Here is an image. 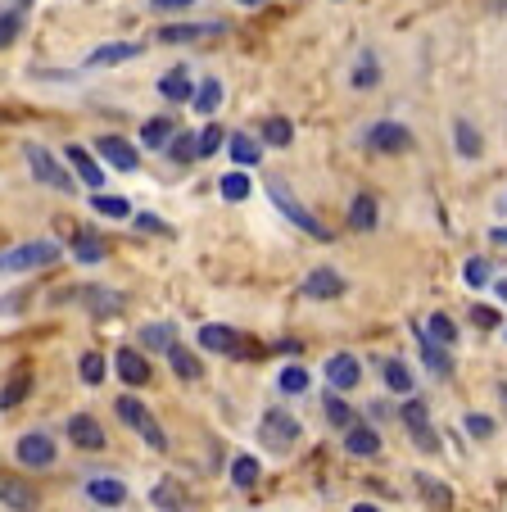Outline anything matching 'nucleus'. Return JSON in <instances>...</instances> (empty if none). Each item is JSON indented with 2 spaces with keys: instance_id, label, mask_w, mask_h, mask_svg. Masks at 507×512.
Listing matches in <instances>:
<instances>
[{
  "instance_id": "f257e3e1",
  "label": "nucleus",
  "mask_w": 507,
  "mask_h": 512,
  "mask_svg": "<svg viewBox=\"0 0 507 512\" xmlns=\"http://www.w3.org/2000/svg\"><path fill=\"white\" fill-rule=\"evenodd\" d=\"M114 413L123 417V422L132 426L136 435H141V440L154 449V454H163V449H168V435H163V426L154 422V413H150V408H145L136 395H123V399H118V404H114Z\"/></svg>"
},
{
  "instance_id": "f03ea898",
  "label": "nucleus",
  "mask_w": 507,
  "mask_h": 512,
  "mask_svg": "<svg viewBox=\"0 0 507 512\" xmlns=\"http://www.w3.org/2000/svg\"><path fill=\"white\" fill-rule=\"evenodd\" d=\"M59 245L55 241H28V245H14V250L0 254V272H37V268H50L59 263Z\"/></svg>"
},
{
  "instance_id": "7ed1b4c3",
  "label": "nucleus",
  "mask_w": 507,
  "mask_h": 512,
  "mask_svg": "<svg viewBox=\"0 0 507 512\" xmlns=\"http://www.w3.org/2000/svg\"><path fill=\"white\" fill-rule=\"evenodd\" d=\"M268 195H272V204H277V209H281V218H290V223H295V227H299V232L317 236V241H331V232H326V227H322V223H317V213H308V209H304V204H299V200H295V191H290V186H286V182H281V177H277V182H272V186H268Z\"/></svg>"
},
{
  "instance_id": "20e7f679",
  "label": "nucleus",
  "mask_w": 507,
  "mask_h": 512,
  "mask_svg": "<svg viewBox=\"0 0 507 512\" xmlns=\"http://www.w3.org/2000/svg\"><path fill=\"white\" fill-rule=\"evenodd\" d=\"M259 440L272 449V454H290V449L299 445V422L290 413H281V408H272V413H263V422H259Z\"/></svg>"
},
{
  "instance_id": "39448f33",
  "label": "nucleus",
  "mask_w": 507,
  "mask_h": 512,
  "mask_svg": "<svg viewBox=\"0 0 507 512\" xmlns=\"http://www.w3.org/2000/svg\"><path fill=\"white\" fill-rule=\"evenodd\" d=\"M23 155H28V168H32V177H37L41 186H55V191H73V177H68V168L59 164L55 155H50L46 145H28Z\"/></svg>"
},
{
  "instance_id": "423d86ee",
  "label": "nucleus",
  "mask_w": 507,
  "mask_h": 512,
  "mask_svg": "<svg viewBox=\"0 0 507 512\" xmlns=\"http://www.w3.org/2000/svg\"><path fill=\"white\" fill-rule=\"evenodd\" d=\"M14 458H19L23 467H37V472H46V467H55L59 449H55V440H50L46 431H28V435H19Z\"/></svg>"
},
{
  "instance_id": "0eeeda50",
  "label": "nucleus",
  "mask_w": 507,
  "mask_h": 512,
  "mask_svg": "<svg viewBox=\"0 0 507 512\" xmlns=\"http://www.w3.org/2000/svg\"><path fill=\"white\" fill-rule=\"evenodd\" d=\"M367 145H372V155H408L412 132L403 123H376L367 127Z\"/></svg>"
},
{
  "instance_id": "6e6552de",
  "label": "nucleus",
  "mask_w": 507,
  "mask_h": 512,
  "mask_svg": "<svg viewBox=\"0 0 507 512\" xmlns=\"http://www.w3.org/2000/svg\"><path fill=\"white\" fill-rule=\"evenodd\" d=\"M403 426L412 431L417 449H426V454H435V449H440V435H435L431 413H426V404H421V399H408V404H403Z\"/></svg>"
},
{
  "instance_id": "1a4fd4ad",
  "label": "nucleus",
  "mask_w": 507,
  "mask_h": 512,
  "mask_svg": "<svg viewBox=\"0 0 507 512\" xmlns=\"http://www.w3.org/2000/svg\"><path fill=\"white\" fill-rule=\"evenodd\" d=\"M345 290H349V281L335 268H313L304 277V300H340Z\"/></svg>"
},
{
  "instance_id": "9d476101",
  "label": "nucleus",
  "mask_w": 507,
  "mask_h": 512,
  "mask_svg": "<svg viewBox=\"0 0 507 512\" xmlns=\"http://www.w3.org/2000/svg\"><path fill=\"white\" fill-rule=\"evenodd\" d=\"M96 155L105 159L109 168H118V173H136V164H141L136 145L123 141V136H100V141H96Z\"/></svg>"
},
{
  "instance_id": "9b49d317",
  "label": "nucleus",
  "mask_w": 507,
  "mask_h": 512,
  "mask_svg": "<svg viewBox=\"0 0 507 512\" xmlns=\"http://www.w3.org/2000/svg\"><path fill=\"white\" fill-rule=\"evenodd\" d=\"M68 440H73L77 449H87V454H96V449L109 445V440H105V426H100L91 413H73V417H68Z\"/></svg>"
},
{
  "instance_id": "f8f14e48",
  "label": "nucleus",
  "mask_w": 507,
  "mask_h": 512,
  "mask_svg": "<svg viewBox=\"0 0 507 512\" xmlns=\"http://www.w3.org/2000/svg\"><path fill=\"white\" fill-rule=\"evenodd\" d=\"M200 349H209V354H245V336L231 327H222V322H209V327H200Z\"/></svg>"
},
{
  "instance_id": "ddd939ff",
  "label": "nucleus",
  "mask_w": 507,
  "mask_h": 512,
  "mask_svg": "<svg viewBox=\"0 0 507 512\" xmlns=\"http://www.w3.org/2000/svg\"><path fill=\"white\" fill-rule=\"evenodd\" d=\"M64 155H68V164H73V173L82 177L91 191H96V195L105 191V164H96V155H91L87 145H68Z\"/></svg>"
},
{
  "instance_id": "4468645a",
  "label": "nucleus",
  "mask_w": 507,
  "mask_h": 512,
  "mask_svg": "<svg viewBox=\"0 0 507 512\" xmlns=\"http://www.w3.org/2000/svg\"><path fill=\"white\" fill-rule=\"evenodd\" d=\"M209 37H222V23H168V28H159L163 46H186V41H209Z\"/></svg>"
},
{
  "instance_id": "2eb2a0df",
  "label": "nucleus",
  "mask_w": 507,
  "mask_h": 512,
  "mask_svg": "<svg viewBox=\"0 0 507 512\" xmlns=\"http://www.w3.org/2000/svg\"><path fill=\"white\" fill-rule=\"evenodd\" d=\"M326 381H331L335 390H354L358 381H363V363H358L354 354H331L326 358Z\"/></svg>"
},
{
  "instance_id": "dca6fc26",
  "label": "nucleus",
  "mask_w": 507,
  "mask_h": 512,
  "mask_svg": "<svg viewBox=\"0 0 507 512\" xmlns=\"http://www.w3.org/2000/svg\"><path fill=\"white\" fill-rule=\"evenodd\" d=\"M87 499L100 503V508H123L127 503V485L118 476H91L87 481Z\"/></svg>"
},
{
  "instance_id": "f3484780",
  "label": "nucleus",
  "mask_w": 507,
  "mask_h": 512,
  "mask_svg": "<svg viewBox=\"0 0 507 512\" xmlns=\"http://www.w3.org/2000/svg\"><path fill=\"white\" fill-rule=\"evenodd\" d=\"M0 503L10 512H37V490L28 481H14V476H0Z\"/></svg>"
},
{
  "instance_id": "a211bd4d",
  "label": "nucleus",
  "mask_w": 507,
  "mask_h": 512,
  "mask_svg": "<svg viewBox=\"0 0 507 512\" xmlns=\"http://www.w3.org/2000/svg\"><path fill=\"white\" fill-rule=\"evenodd\" d=\"M145 46H136V41H109V46H96L87 55V68H109V64H127V59H136Z\"/></svg>"
},
{
  "instance_id": "6ab92c4d",
  "label": "nucleus",
  "mask_w": 507,
  "mask_h": 512,
  "mask_svg": "<svg viewBox=\"0 0 507 512\" xmlns=\"http://www.w3.org/2000/svg\"><path fill=\"white\" fill-rule=\"evenodd\" d=\"M376 223H381L376 195L372 191H358L354 204H349V227H354V232H376Z\"/></svg>"
},
{
  "instance_id": "aec40b11",
  "label": "nucleus",
  "mask_w": 507,
  "mask_h": 512,
  "mask_svg": "<svg viewBox=\"0 0 507 512\" xmlns=\"http://www.w3.org/2000/svg\"><path fill=\"white\" fill-rule=\"evenodd\" d=\"M345 449H349L354 458H376V454H381V435H376L372 426L354 422V426L345 431Z\"/></svg>"
},
{
  "instance_id": "412c9836",
  "label": "nucleus",
  "mask_w": 507,
  "mask_h": 512,
  "mask_svg": "<svg viewBox=\"0 0 507 512\" xmlns=\"http://www.w3.org/2000/svg\"><path fill=\"white\" fill-rule=\"evenodd\" d=\"M159 96L168 100V105H186V100L195 96V82L186 78V68H173V73H163V78H159Z\"/></svg>"
},
{
  "instance_id": "4be33fe9",
  "label": "nucleus",
  "mask_w": 507,
  "mask_h": 512,
  "mask_svg": "<svg viewBox=\"0 0 507 512\" xmlns=\"http://www.w3.org/2000/svg\"><path fill=\"white\" fill-rule=\"evenodd\" d=\"M118 377H123L127 386H145V381H150V363H145V354H136V349H118Z\"/></svg>"
},
{
  "instance_id": "5701e85b",
  "label": "nucleus",
  "mask_w": 507,
  "mask_h": 512,
  "mask_svg": "<svg viewBox=\"0 0 507 512\" xmlns=\"http://www.w3.org/2000/svg\"><path fill=\"white\" fill-rule=\"evenodd\" d=\"M227 150H231V159H236L240 168H254V164L263 159V141H259V136H249V132H236V136H231Z\"/></svg>"
},
{
  "instance_id": "b1692460",
  "label": "nucleus",
  "mask_w": 507,
  "mask_h": 512,
  "mask_svg": "<svg viewBox=\"0 0 507 512\" xmlns=\"http://www.w3.org/2000/svg\"><path fill=\"white\" fill-rule=\"evenodd\" d=\"M150 503H154L159 512H186V508H191V503H186V490H182L177 481H159V485H154V490H150Z\"/></svg>"
},
{
  "instance_id": "393cba45",
  "label": "nucleus",
  "mask_w": 507,
  "mask_h": 512,
  "mask_svg": "<svg viewBox=\"0 0 507 512\" xmlns=\"http://www.w3.org/2000/svg\"><path fill=\"white\" fill-rule=\"evenodd\" d=\"M163 354H168V363H173V372H177V377H182V381H200V377H204L200 358H195L186 345H177V340H173V345L163 349Z\"/></svg>"
},
{
  "instance_id": "a878e982",
  "label": "nucleus",
  "mask_w": 507,
  "mask_h": 512,
  "mask_svg": "<svg viewBox=\"0 0 507 512\" xmlns=\"http://www.w3.org/2000/svg\"><path fill=\"white\" fill-rule=\"evenodd\" d=\"M421 336L431 340V345L449 349L453 340H458V327H453V318H449V313H431V318H426V327H421Z\"/></svg>"
},
{
  "instance_id": "bb28decb",
  "label": "nucleus",
  "mask_w": 507,
  "mask_h": 512,
  "mask_svg": "<svg viewBox=\"0 0 507 512\" xmlns=\"http://www.w3.org/2000/svg\"><path fill=\"white\" fill-rule=\"evenodd\" d=\"M417 490H421V499L431 503L435 512H453V490H449V485H440L435 476L421 472V476H417Z\"/></svg>"
},
{
  "instance_id": "cd10ccee",
  "label": "nucleus",
  "mask_w": 507,
  "mask_h": 512,
  "mask_svg": "<svg viewBox=\"0 0 507 512\" xmlns=\"http://www.w3.org/2000/svg\"><path fill=\"white\" fill-rule=\"evenodd\" d=\"M453 145H458V155H462V159H480V150H485L480 132L467 123V118H458V123H453Z\"/></svg>"
},
{
  "instance_id": "c85d7f7f",
  "label": "nucleus",
  "mask_w": 507,
  "mask_h": 512,
  "mask_svg": "<svg viewBox=\"0 0 507 512\" xmlns=\"http://www.w3.org/2000/svg\"><path fill=\"white\" fill-rule=\"evenodd\" d=\"M28 390H32V372L14 368V377L5 381V390H0V408H19L23 399H28Z\"/></svg>"
},
{
  "instance_id": "c756f323",
  "label": "nucleus",
  "mask_w": 507,
  "mask_h": 512,
  "mask_svg": "<svg viewBox=\"0 0 507 512\" xmlns=\"http://www.w3.org/2000/svg\"><path fill=\"white\" fill-rule=\"evenodd\" d=\"M87 295V309L96 313V318H114V313H123V295H114V290H82Z\"/></svg>"
},
{
  "instance_id": "7c9ffc66",
  "label": "nucleus",
  "mask_w": 507,
  "mask_h": 512,
  "mask_svg": "<svg viewBox=\"0 0 507 512\" xmlns=\"http://www.w3.org/2000/svg\"><path fill=\"white\" fill-rule=\"evenodd\" d=\"M191 105L200 109L204 118H213V114H218V105H222V82L218 78L200 82V87H195V96H191Z\"/></svg>"
},
{
  "instance_id": "2f4dec72",
  "label": "nucleus",
  "mask_w": 507,
  "mask_h": 512,
  "mask_svg": "<svg viewBox=\"0 0 507 512\" xmlns=\"http://www.w3.org/2000/svg\"><path fill=\"white\" fill-rule=\"evenodd\" d=\"M385 386L394 390V395H412V372H408V363L403 358H385Z\"/></svg>"
},
{
  "instance_id": "473e14b6",
  "label": "nucleus",
  "mask_w": 507,
  "mask_h": 512,
  "mask_svg": "<svg viewBox=\"0 0 507 512\" xmlns=\"http://www.w3.org/2000/svg\"><path fill=\"white\" fill-rule=\"evenodd\" d=\"M73 254L82 263H100V259H105V241H100L91 227H82V232H77V241H73Z\"/></svg>"
},
{
  "instance_id": "72a5a7b5",
  "label": "nucleus",
  "mask_w": 507,
  "mask_h": 512,
  "mask_svg": "<svg viewBox=\"0 0 507 512\" xmlns=\"http://www.w3.org/2000/svg\"><path fill=\"white\" fill-rule=\"evenodd\" d=\"M417 340H421V358H426V368L435 372V377H449L453 372V358H449V349H440V345H431V340L417 331Z\"/></svg>"
},
{
  "instance_id": "f704fd0d",
  "label": "nucleus",
  "mask_w": 507,
  "mask_h": 512,
  "mask_svg": "<svg viewBox=\"0 0 507 512\" xmlns=\"http://www.w3.org/2000/svg\"><path fill=\"white\" fill-rule=\"evenodd\" d=\"M376 82H381V68H376L372 50H363V55H358V68H354V91H372Z\"/></svg>"
},
{
  "instance_id": "c9c22d12",
  "label": "nucleus",
  "mask_w": 507,
  "mask_h": 512,
  "mask_svg": "<svg viewBox=\"0 0 507 512\" xmlns=\"http://www.w3.org/2000/svg\"><path fill=\"white\" fill-rule=\"evenodd\" d=\"M105 358H100L96 354V349H87V354H82V358H77V377H82V381H87V386H100V381H105Z\"/></svg>"
},
{
  "instance_id": "e433bc0d",
  "label": "nucleus",
  "mask_w": 507,
  "mask_h": 512,
  "mask_svg": "<svg viewBox=\"0 0 507 512\" xmlns=\"http://www.w3.org/2000/svg\"><path fill=\"white\" fill-rule=\"evenodd\" d=\"M322 408H326V422H331V426H340V431H349V426H354V408H349L340 395H326Z\"/></svg>"
},
{
  "instance_id": "4c0bfd02",
  "label": "nucleus",
  "mask_w": 507,
  "mask_h": 512,
  "mask_svg": "<svg viewBox=\"0 0 507 512\" xmlns=\"http://www.w3.org/2000/svg\"><path fill=\"white\" fill-rule=\"evenodd\" d=\"M231 481H236L240 490H254V485H259V458H245V454H240L236 463H231Z\"/></svg>"
},
{
  "instance_id": "58836bf2",
  "label": "nucleus",
  "mask_w": 507,
  "mask_h": 512,
  "mask_svg": "<svg viewBox=\"0 0 507 512\" xmlns=\"http://www.w3.org/2000/svg\"><path fill=\"white\" fill-rule=\"evenodd\" d=\"M263 141L268 145H290L295 141V123H290V118H263Z\"/></svg>"
},
{
  "instance_id": "ea45409f",
  "label": "nucleus",
  "mask_w": 507,
  "mask_h": 512,
  "mask_svg": "<svg viewBox=\"0 0 507 512\" xmlns=\"http://www.w3.org/2000/svg\"><path fill=\"white\" fill-rule=\"evenodd\" d=\"M177 132L173 118H150V123L141 127V145H168V136Z\"/></svg>"
},
{
  "instance_id": "a19ab883",
  "label": "nucleus",
  "mask_w": 507,
  "mask_h": 512,
  "mask_svg": "<svg viewBox=\"0 0 507 512\" xmlns=\"http://www.w3.org/2000/svg\"><path fill=\"white\" fill-rule=\"evenodd\" d=\"M218 191H222V200L240 204V200H249V191H254V186H249V177H245V173H227V177L218 182Z\"/></svg>"
},
{
  "instance_id": "79ce46f5",
  "label": "nucleus",
  "mask_w": 507,
  "mask_h": 512,
  "mask_svg": "<svg viewBox=\"0 0 507 512\" xmlns=\"http://www.w3.org/2000/svg\"><path fill=\"white\" fill-rule=\"evenodd\" d=\"M91 209L105 213V218H132V204L123 195H91Z\"/></svg>"
},
{
  "instance_id": "37998d69",
  "label": "nucleus",
  "mask_w": 507,
  "mask_h": 512,
  "mask_svg": "<svg viewBox=\"0 0 507 512\" xmlns=\"http://www.w3.org/2000/svg\"><path fill=\"white\" fill-rule=\"evenodd\" d=\"M277 390H281V395H304V390H308V372L295 368V363H290V368H281Z\"/></svg>"
},
{
  "instance_id": "c03bdc74",
  "label": "nucleus",
  "mask_w": 507,
  "mask_h": 512,
  "mask_svg": "<svg viewBox=\"0 0 507 512\" xmlns=\"http://www.w3.org/2000/svg\"><path fill=\"white\" fill-rule=\"evenodd\" d=\"M168 155H173L177 164H191L195 159V132H173L168 136Z\"/></svg>"
},
{
  "instance_id": "a18cd8bd",
  "label": "nucleus",
  "mask_w": 507,
  "mask_h": 512,
  "mask_svg": "<svg viewBox=\"0 0 507 512\" xmlns=\"http://www.w3.org/2000/svg\"><path fill=\"white\" fill-rule=\"evenodd\" d=\"M222 141H227V136H222V127H213V123L204 127V132H195V159H209Z\"/></svg>"
},
{
  "instance_id": "49530a36",
  "label": "nucleus",
  "mask_w": 507,
  "mask_h": 512,
  "mask_svg": "<svg viewBox=\"0 0 507 512\" xmlns=\"http://www.w3.org/2000/svg\"><path fill=\"white\" fill-rule=\"evenodd\" d=\"M141 340H145L150 349H168V345H173V327H163V322H150V327L141 331Z\"/></svg>"
},
{
  "instance_id": "de8ad7c7",
  "label": "nucleus",
  "mask_w": 507,
  "mask_h": 512,
  "mask_svg": "<svg viewBox=\"0 0 507 512\" xmlns=\"http://www.w3.org/2000/svg\"><path fill=\"white\" fill-rule=\"evenodd\" d=\"M14 37H19V14H0V50L14 46Z\"/></svg>"
},
{
  "instance_id": "09e8293b",
  "label": "nucleus",
  "mask_w": 507,
  "mask_h": 512,
  "mask_svg": "<svg viewBox=\"0 0 507 512\" xmlns=\"http://www.w3.org/2000/svg\"><path fill=\"white\" fill-rule=\"evenodd\" d=\"M136 227H141V232H154V236H168V232H173V227L163 223V218H154V213H136Z\"/></svg>"
},
{
  "instance_id": "8fccbe9b",
  "label": "nucleus",
  "mask_w": 507,
  "mask_h": 512,
  "mask_svg": "<svg viewBox=\"0 0 507 512\" xmlns=\"http://www.w3.org/2000/svg\"><path fill=\"white\" fill-rule=\"evenodd\" d=\"M467 431L476 435V440H489V435H494V422H489L485 413H471V417H467Z\"/></svg>"
},
{
  "instance_id": "3c124183",
  "label": "nucleus",
  "mask_w": 507,
  "mask_h": 512,
  "mask_svg": "<svg viewBox=\"0 0 507 512\" xmlns=\"http://www.w3.org/2000/svg\"><path fill=\"white\" fill-rule=\"evenodd\" d=\"M489 281V263L485 259H471L467 263V286H485Z\"/></svg>"
},
{
  "instance_id": "603ef678",
  "label": "nucleus",
  "mask_w": 507,
  "mask_h": 512,
  "mask_svg": "<svg viewBox=\"0 0 507 512\" xmlns=\"http://www.w3.org/2000/svg\"><path fill=\"white\" fill-rule=\"evenodd\" d=\"M471 322H476V327H485V331H494L503 318H498L494 309H471Z\"/></svg>"
},
{
  "instance_id": "864d4df0",
  "label": "nucleus",
  "mask_w": 507,
  "mask_h": 512,
  "mask_svg": "<svg viewBox=\"0 0 507 512\" xmlns=\"http://www.w3.org/2000/svg\"><path fill=\"white\" fill-rule=\"evenodd\" d=\"M154 10H191L195 0H150Z\"/></svg>"
},
{
  "instance_id": "5fc2aeb1",
  "label": "nucleus",
  "mask_w": 507,
  "mask_h": 512,
  "mask_svg": "<svg viewBox=\"0 0 507 512\" xmlns=\"http://www.w3.org/2000/svg\"><path fill=\"white\" fill-rule=\"evenodd\" d=\"M354 512H381L376 503H354Z\"/></svg>"
},
{
  "instance_id": "6e6d98bb",
  "label": "nucleus",
  "mask_w": 507,
  "mask_h": 512,
  "mask_svg": "<svg viewBox=\"0 0 507 512\" xmlns=\"http://www.w3.org/2000/svg\"><path fill=\"white\" fill-rule=\"evenodd\" d=\"M240 5H268V0H240Z\"/></svg>"
},
{
  "instance_id": "4d7b16f0",
  "label": "nucleus",
  "mask_w": 507,
  "mask_h": 512,
  "mask_svg": "<svg viewBox=\"0 0 507 512\" xmlns=\"http://www.w3.org/2000/svg\"><path fill=\"white\" fill-rule=\"evenodd\" d=\"M23 5H32V0H23Z\"/></svg>"
}]
</instances>
